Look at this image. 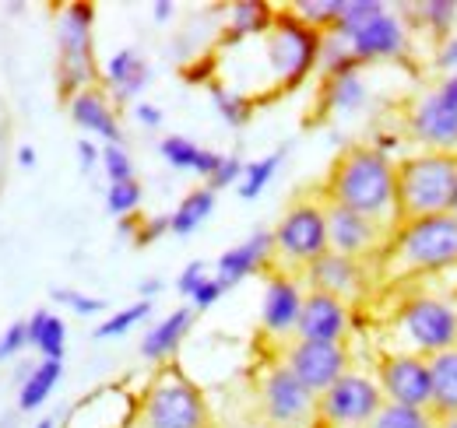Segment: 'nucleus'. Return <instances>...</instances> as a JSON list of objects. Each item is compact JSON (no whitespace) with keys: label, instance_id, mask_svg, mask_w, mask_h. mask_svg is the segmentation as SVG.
I'll return each mask as SVG.
<instances>
[{"label":"nucleus","instance_id":"nucleus-25","mask_svg":"<svg viewBox=\"0 0 457 428\" xmlns=\"http://www.w3.org/2000/svg\"><path fill=\"white\" fill-rule=\"evenodd\" d=\"M433 375V415H457V348L429 355Z\"/></svg>","mask_w":457,"mask_h":428},{"label":"nucleus","instance_id":"nucleus-31","mask_svg":"<svg viewBox=\"0 0 457 428\" xmlns=\"http://www.w3.org/2000/svg\"><path fill=\"white\" fill-rule=\"evenodd\" d=\"M141 183L137 179H127V183H110L106 186V211L113 214V218H130V214H137L141 208Z\"/></svg>","mask_w":457,"mask_h":428},{"label":"nucleus","instance_id":"nucleus-7","mask_svg":"<svg viewBox=\"0 0 457 428\" xmlns=\"http://www.w3.org/2000/svg\"><path fill=\"white\" fill-rule=\"evenodd\" d=\"M253 415L271 428H320L317 393H310L271 351L253 373Z\"/></svg>","mask_w":457,"mask_h":428},{"label":"nucleus","instance_id":"nucleus-14","mask_svg":"<svg viewBox=\"0 0 457 428\" xmlns=\"http://www.w3.org/2000/svg\"><path fill=\"white\" fill-rule=\"evenodd\" d=\"M303 284H306V292H324L355 309L373 299V268L338 257V253H324L317 264L306 268Z\"/></svg>","mask_w":457,"mask_h":428},{"label":"nucleus","instance_id":"nucleus-16","mask_svg":"<svg viewBox=\"0 0 457 428\" xmlns=\"http://www.w3.org/2000/svg\"><path fill=\"white\" fill-rule=\"evenodd\" d=\"M264 302H261V333L271 344H286L295 333V320L303 309V295L306 284L295 274H282V270H264Z\"/></svg>","mask_w":457,"mask_h":428},{"label":"nucleus","instance_id":"nucleus-41","mask_svg":"<svg viewBox=\"0 0 457 428\" xmlns=\"http://www.w3.org/2000/svg\"><path fill=\"white\" fill-rule=\"evenodd\" d=\"M78 159H81L85 172H92L103 161V148H96V141H78Z\"/></svg>","mask_w":457,"mask_h":428},{"label":"nucleus","instance_id":"nucleus-44","mask_svg":"<svg viewBox=\"0 0 457 428\" xmlns=\"http://www.w3.org/2000/svg\"><path fill=\"white\" fill-rule=\"evenodd\" d=\"M162 288H166V284H162L159 277H152V281H141V299H145V302H152V299H155Z\"/></svg>","mask_w":457,"mask_h":428},{"label":"nucleus","instance_id":"nucleus-27","mask_svg":"<svg viewBox=\"0 0 457 428\" xmlns=\"http://www.w3.org/2000/svg\"><path fill=\"white\" fill-rule=\"evenodd\" d=\"M408 14L411 18H404V21L415 25V29H429L433 39H436V46H440V43L451 39V29H454L457 21V4L454 0H429V4L408 7Z\"/></svg>","mask_w":457,"mask_h":428},{"label":"nucleus","instance_id":"nucleus-50","mask_svg":"<svg viewBox=\"0 0 457 428\" xmlns=\"http://www.w3.org/2000/svg\"><path fill=\"white\" fill-rule=\"evenodd\" d=\"M451 214H454V218H457V193H454V208H451Z\"/></svg>","mask_w":457,"mask_h":428},{"label":"nucleus","instance_id":"nucleus-17","mask_svg":"<svg viewBox=\"0 0 457 428\" xmlns=\"http://www.w3.org/2000/svg\"><path fill=\"white\" fill-rule=\"evenodd\" d=\"M352 306L342 299H331L324 292H306L303 309L295 320V341H320V344H345L352 333Z\"/></svg>","mask_w":457,"mask_h":428},{"label":"nucleus","instance_id":"nucleus-11","mask_svg":"<svg viewBox=\"0 0 457 428\" xmlns=\"http://www.w3.org/2000/svg\"><path fill=\"white\" fill-rule=\"evenodd\" d=\"M317 407H320V428H366L384 407V390L377 375L348 369L331 390L317 397Z\"/></svg>","mask_w":457,"mask_h":428},{"label":"nucleus","instance_id":"nucleus-32","mask_svg":"<svg viewBox=\"0 0 457 428\" xmlns=\"http://www.w3.org/2000/svg\"><path fill=\"white\" fill-rule=\"evenodd\" d=\"M201 152H204V148H197L190 137H179V134L162 137V144H159V155L170 161L172 169H187V172H194V169H197Z\"/></svg>","mask_w":457,"mask_h":428},{"label":"nucleus","instance_id":"nucleus-21","mask_svg":"<svg viewBox=\"0 0 457 428\" xmlns=\"http://www.w3.org/2000/svg\"><path fill=\"white\" fill-rule=\"evenodd\" d=\"M370 99V81L366 67H348L335 78H320V116L335 112H355Z\"/></svg>","mask_w":457,"mask_h":428},{"label":"nucleus","instance_id":"nucleus-1","mask_svg":"<svg viewBox=\"0 0 457 428\" xmlns=\"http://www.w3.org/2000/svg\"><path fill=\"white\" fill-rule=\"evenodd\" d=\"M457 268V218L433 214L419 221H404L391 232L387 250L373 268V299L380 292L404 288L419 277H433Z\"/></svg>","mask_w":457,"mask_h":428},{"label":"nucleus","instance_id":"nucleus-28","mask_svg":"<svg viewBox=\"0 0 457 428\" xmlns=\"http://www.w3.org/2000/svg\"><path fill=\"white\" fill-rule=\"evenodd\" d=\"M282 159H286V148H278V152H271V155H264V159H257V161H246L236 193H239L243 201H257V197L264 193V186L275 179V172H278Z\"/></svg>","mask_w":457,"mask_h":428},{"label":"nucleus","instance_id":"nucleus-23","mask_svg":"<svg viewBox=\"0 0 457 428\" xmlns=\"http://www.w3.org/2000/svg\"><path fill=\"white\" fill-rule=\"evenodd\" d=\"M60 375H63V362L39 358L36 366H29V373L21 375V383H18V407L21 411H39L50 400V393L57 390Z\"/></svg>","mask_w":457,"mask_h":428},{"label":"nucleus","instance_id":"nucleus-15","mask_svg":"<svg viewBox=\"0 0 457 428\" xmlns=\"http://www.w3.org/2000/svg\"><path fill=\"white\" fill-rule=\"evenodd\" d=\"M377 383L384 390V400L433 411V375L429 358L419 355H380L377 358Z\"/></svg>","mask_w":457,"mask_h":428},{"label":"nucleus","instance_id":"nucleus-43","mask_svg":"<svg viewBox=\"0 0 457 428\" xmlns=\"http://www.w3.org/2000/svg\"><path fill=\"white\" fill-rule=\"evenodd\" d=\"M222 159H226V155H219V152H201V159H197V169H194V172L208 183V179L215 176V169L222 165Z\"/></svg>","mask_w":457,"mask_h":428},{"label":"nucleus","instance_id":"nucleus-18","mask_svg":"<svg viewBox=\"0 0 457 428\" xmlns=\"http://www.w3.org/2000/svg\"><path fill=\"white\" fill-rule=\"evenodd\" d=\"M271 257H275V235H271V232H253L250 239L228 246L226 253L215 260V277H219L226 288H232V284H239L243 277L271 268Z\"/></svg>","mask_w":457,"mask_h":428},{"label":"nucleus","instance_id":"nucleus-5","mask_svg":"<svg viewBox=\"0 0 457 428\" xmlns=\"http://www.w3.org/2000/svg\"><path fill=\"white\" fill-rule=\"evenodd\" d=\"M130 428H219L204 390L176 362H162L137 397Z\"/></svg>","mask_w":457,"mask_h":428},{"label":"nucleus","instance_id":"nucleus-12","mask_svg":"<svg viewBox=\"0 0 457 428\" xmlns=\"http://www.w3.org/2000/svg\"><path fill=\"white\" fill-rule=\"evenodd\" d=\"M282 362H286V369L310 393H324V390H331L338 379H342L348 369H352V355H348V344H320V341H286V344H275L271 348Z\"/></svg>","mask_w":457,"mask_h":428},{"label":"nucleus","instance_id":"nucleus-22","mask_svg":"<svg viewBox=\"0 0 457 428\" xmlns=\"http://www.w3.org/2000/svg\"><path fill=\"white\" fill-rule=\"evenodd\" d=\"M152 81V67L137 50H120L106 60V88L113 92L120 103H130L145 92V85Z\"/></svg>","mask_w":457,"mask_h":428},{"label":"nucleus","instance_id":"nucleus-6","mask_svg":"<svg viewBox=\"0 0 457 428\" xmlns=\"http://www.w3.org/2000/svg\"><path fill=\"white\" fill-rule=\"evenodd\" d=\"M398 186V225L451 214L457 193V155L447 152H419L395 161Z\"/></svg>","mask_w":457,"mask_h":428},{"label":"nucleus","instance_id":"nucleus-39","mask_svg":"<svg viewBox=\"0 0 457 428\" xmlns=\"http://www.w3.org/2000/svg\"><path fill=\"white\" fill-rule=\"evenodd\" d=\"M226 292H228L226 284H222V281L212 274V277H208V281H204V284H201V288L190 295V309H194V313H204V309H212V306H215V302H219Z\"/></svg>","mask_w":457,"mask_h":428},{"label":"nucleus","instance_id":"nucleus-13","mask_svg":"<svg viewBox=\"0 0 457 428\" xmlns=\"http://www.w3.org/2000/svg\"><path fill=\"white\" fill-rule=\"evenodd\" d=\"M324 218H328V253H338V257L377 268V260L387 250V239H391L395 228H387L380 221H370V218L355 211H345V208L328 204V201H324Z\"/></svg>","mask_w":457,"mask_h":428},{"label":"nucleus","instance_id":"nucleus-26","mask_svg":"<svg viewBox=\"0 0 457 428\" xmlns=\"http://www.w3.org/2000/svg\"><path fill=\"white\" fill-rule=\"evenodd\" d=\"M215 197H219V193H212L208 186L190 190V193L179 201V208L170 214L172 235H190V232H197V228L208 221V214L215 211Z\"/></svg>","mask_w":457,"mask_h":428},{"label":"nucleus","instance_id":"nucleus-30","mask_svg":"<svg viewBox=\"0 0 457 428\" xmlns=\"http://www.w3.org/2000/svg\"><path fill=\"white\" fill-rule=\"evenodd\" d=\"M152 317V302H134V306H127V309H120V313H113L106 323H99L96 326V341H110V337H123L130 326H137L141 320H148Z\"/></svg>","mask_w":457,"mask_h":428},{"label":"nucleus","instance_id":"nucleus-9","mask_svg":"<svg viewBox=\"0 0 457 428\" xmlns=\"http://www.w3.org/2000/svg\"><path fill=\"white\" fill-rule=\"evenodd\" d=\"M404 130L422 152L457 155V74H440L404 106Z\"/></svg>","mask_w":457,"mask_h":428},{"label":"nucleus","instance_id":"nucleus-38","mask_svg":"<svg viewBox=\"0 0 457 428\" xmlns=\"http://www.w3.org/2000/svg\"><path fill=\"white\" fill-rule=\"evenodd\" d=\"M208 277H212V274H208V264H204V260H194V264H187V268L179 270V277H176V292H179L183 299H190Z\"/></svg>","mask_w":457,"mask_h":428},{"label":"nucleus","instance_id":"nucleus-45","mask_svg":"<svg viewBox=\"0 0 457 428\" xmlns=\"http://www.w3.org/2000/svg\"><path fill=\"white\" fill-rule=\"evenodd\" d=\"M18 165H21V169H32V165H36V148H32V144H21V148H18Z\"/></svg>","mask_w":457,"mask_h":428},{"label":"nucleus","instance_id":"nucleus-47","mask_svg":"<svg viewBox=\"0 0 457 428\" xmlns=\"http://www.w3.org/2000/svg\"><path fill=\"white\" fill-rule=\"evenodd\" d=\"M433 428H457V415H433Z\"/></svg>","mask_w":457,"mask_h":428},{"label":"nucleus","instance_id":"nucleus-24","mask_svg":"<svg viewBox=\"0 0 457 428\" xmlns=\"http://www.w3.org/2000/svg\"><path fill=\"white\" fill-rule=\"evenodd\" d=\"M29 348H36L46 362H63L67 351V323L50 309H36L29 317Z\"/></svg>","mask_w":457,"mask_h":428},{"label":"nucleus","instance_id":"nucleus-29","mask_svg":"<svg viewBox=\"0 0 457 428\" xmlns=\"http://www.w3.org/2000/svg\"><path fill=\"white\" fill-rule=\"evenodd\" d=\"M366 428H433V411H419V407L384 400V407L373 415V422Z\"/></svg>","mask_w":457,"mask_h":428},{"label":"nucleus","instance_id":"nucleus-35","mask_svg":"<svg viewBox=\"0 0 457 428\" xmlns=\"http://www.w3.org/2000/svg\"><path fill=\"white\" fill-rule=\"evenodd\" d=\"M212 95H215V109L222 112V119H226L228 127H243V123L250 119V112H253V109L246 106L243 99L228 95V92H222V88H212Z\"/></svg>","mask_w":457,"mask_h":428},{"label":"nucleus","instance_id":"nucleus-4","mask_svg":"<svg viewBox=\"0 0 457 428\" xmlns=\"http://www.w3.org/2000/svg\"><path fill=\"white\" fill-rule=\"evenodd\" d=\"M359 63H411V29L380 0H345L331 29Z\"/></svg>","mask_w":457,"mask_h":428},{"label":"nucleus","instance_id":"nucleus-34","mask_svg":"<svg viewBox=\"0 0 457 428\" xmlns=\"http://www.w3.org/2000/svg\"><path fill=\"white\" fill-rule=\"evenodd\" d=\"M54 299H57L60 306L74 309L78 317H96V313H103V309H106V299H92V295L74 292V288H54Z\"/></svg>","mask_w":457,"mask_h":428},{"label":"nucleus","instance_id":"nucleus-33","mask_svg":"<svg viewBox=\"0 0 457 428\" xmlns=\"http://www.w3.org/2000/svg\"><path fill=\"white\" fill-rule=\"evenodd\" d=\"M99 165L106 169V179H110V183L137 179V176H134V161H130V155H127V148H123V144H106Z\"/></svg>","mask_w":457,"mask_h":428},{"label":"nucleus","instance_id":"nucleus-10","mask_svg":"<svg viewBox=\"0 0 457 428\" xmlns=\"http://www.w3.org/2000/svg\"><path fill=\"white\" fill-rule=\"evenodd\" d=\"M96 11L88 4H67L60 14V92L63 99L96 85V39H92Z\"/></svg>","mask_w":457,"mask_h":428},{"label":"nucleus","instance_id":"nucleus-36","mask_svg":"<svg viewBox=\"0 0 457 428\" xmlns=\"http://www.w3.org/2000/svg\"><path fill=\"white\" fill-rule=\"evenodd\" d=\"M25 348H29V320L11 323V326L0 333V362H7V358H18Z\"/></svg>","mask_w":457,"mask_h":428},{"label":"nucleus","instance_id":"nucleus-40","mask_svg":"<svg viewBox=\"0 0 457 428\" xmlns=\"http://www.w3.org/2000/svg\"><path fill=\"white\" fill-rule=\"evenodd\" d=\"M436 70L440 74H457V39H447L436 46V56H433Z\"/></svg>","mask_w":457,"mask_h":428},{"label":"nucleus","instance_id":"nucleus-48","mask_svg":"<svg viewBox=\"0 0 457 428\" xmlns=\"http://www.w3.org/2000/svg\"><path fill=\"white\" fill-rule=\"evenodd\" d=\"M232 428H271L268 422H261L257 415H250V418H243V422H236Z\"/></svg>","mask_w":457,"mask_h":428},{"label":"nucleus","instance_id":"nucleus-2","mask_svg":"<svg viewBox=\"0 0 457 428\" xmlns=\"http://www.w3.org/2000/svg\"><path fill=\"white\" fill-rule=\"evenodd\" d=\"M328 204L355 211L387 228H398V186L395 159L377 144H352L331 161L328 179L320 186Z\"/></svg>","mask_w":457,"mask_h":428},{"label":"nucleus","instance_id":"nucleus-46","mask_svg":"<svg viewBox=\"0 0 457 428\" xmlns=\"http://www.w3.org/2000/svg\"><path fill=\"white\" fill-rule=\"evenodd\" d=\"M152 14H155V21H170L172 4L170 0H155V4H152Z\"/></svg>","mask_w":457,"mask_h":428},{"label":"nucleus","instance_id":"nucleus-49","mask_svg":"<svg viewBox=\"0 0 457 428\" xmlns=\"http://www.w3.org/2000/svg\"><path fill=\"white\" fill-rule=\"evenodd\" d=\"M36 428H57V418H43V422H39Z\"/></svg>","mask_w":457,"mask_h":428},{"label":"nucleus","instance_id":"nucleus-8","mask_svg":"<svg viewBox=\"0 0 457 428\" xmlns=\"http://www.w3.org/2000/svg\"><path fill=\"white\" fill-rule=\"evenodd\" d=\"M275 235V257L268 270H282L303 277L310 264H317L328 253V218H324V197H299L288 204L282 221L271 228Z\"/></svg>","mask_w":457,"mask_h":428},{"label":"nucleus","instance_id":"nucleus-42","mask_svg":"<svg viewBox=\"0 0 457 428\" xmlns=\"http://www.w3.org/2000/svg\"><path fill=\"white\" fill-rule=\"evenodd\" d=\"M134 116H137V123H145V127H152V130L162 127V119H166L162 109L152 106V103H137V106H134Z\"/></svg>","mask_w":457,"mask_h":428},{"label":"nucleus","instance_id":"nucleus-37","mask_svg":"<svg viewBox=\"0 0 457 428\" xmlns=\"http://www.w3.org/2000/svg\"><path fill=\"white\" fill-rule=\"evenodd\" d=\"M243 169H246V161L236 159V155H226L222 165L215 169V176L204 183L212 193H219V190H226V186H239V179H243Z\"/></svg>","mask_w":457,"mask_h":428},{"label":"nucleus","instance_id":"nucleus-19","mask_svg":"<svg viewBox=\"0 0 457 428\" xmlns=\"http://www.w3.org/2000/svg\"><path fill=\"white\" fill-rule=\"evenodd\" d=\"M67 106H71V119H74L81 130L103 137L106 144H120V141H123V134H120V119H116L113 103H110V92H103L99 85H92V88L71 95Z\"/></svg>","mask_w":457,"mask_h":428},{"label":"nucleus","instance_id":"nucleus-3","mask_svg":"<svg viewBox=\"0 0 457 428\" xmlns=\"http://www.w3.org/2000/svg\"><path fill=\"white\" fill-rule=\"evenodd\" d=\"M380 355H440L457 348V292H426L404 299L377 330Z\"/></svg>","mask_w":457,"mask_h":428},{"label":"nucleus","instance_id":"nucleus-20","mask_svg":"<svg viewBox=\"0 0 457 428\" xmlns=\"http://www.w3.org/2000/svg\"><path fill=\"white\" fill-rule=\"evenodd\" d=\"M194 320H197V313H194L190 306L172 309L166 320H159L155 326H148V333L141 337V355H145L148 362H155V366L172 362V355H176L179 344L187 341V333H190Z\"/></svg>","mask_w":457,"mask_h":428}]
</instances>
